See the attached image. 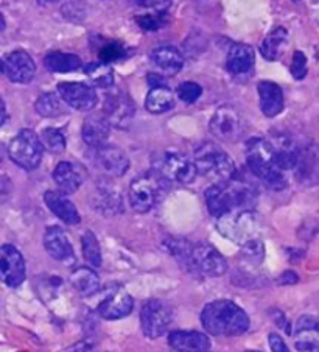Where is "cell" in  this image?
<instances>
[{
  "instance_id": "45",
  "label": "cell",
  "mask_w": 319,
  "mask_h": 352,
  "mask_svg": "<svg viewBox=\"0 0 319 352\" xmlns=\"http://www.w3.org/2000/svg\"><path fill=\"white\" fill-rule=\"evenodd\" d=\"M268 343H270V348L273 352H289L287 343L283 342L279 333H270Z\"/></svg>"
},
{
  "instance_id": "41",
  "label": "cell",
  "mask_w": 319,
  "mask_h": 352,
  "mask_svg": "<svg viewBox=\"0 0 319 352\" xmlns=\"http://www.w3.org/2000/svg\"><path fill=\"white\" fill-rule=\"evenodd\" d=\"M61 11L67 21H72L76 23L82 22L86 17V8L81 2H69L64 5Z\"/></svg>"
},
{
  "instance_id": "52",
  "label": "cell",
  "mask_w": 319,
  "mask_h": 352,
  "mask_svg": "<svg viewBox=\"0 0 319 352\" xmlns=\"http://www.w3.org/2000/svg\"><path fill=\"white\" fill-rule=\"evenodd\" d=\"M3 74V66H2V60H0V75Z\"/></svg>"
},
{
  "instance_id": "19",
  "label": "cell",
  "mask_w": 319,
  "mask_h": 352,
  "mask_svg": "<svg viewBox=\"0 0 319 352\" xmlns=\"http://www.w3.org/2000/svg\"><path fill=\"white\" fill-rule=\"evenodd\" d=\"M44 248L53 259L63 263H74L75 253L67 234L60 226H50L44 232Z\"/></svg>"
},
{
  "instance_id": "47",
  "label": "cell",
  "mask_w": 319,
  "mask_h": 352,
  "mask_svg": "<svg viewBox=\"0 0 319 352\" xmlns=\"http://www.w3.org/2000/svg\"><path fill=\"white\" fill-rule=\"evenodd\" d=\"M91 349V344H86V342H81L78 344H75L74 348H70L67 352H87Z\"/></svg>"
},
{
  "instance_id": "8",
  "label": "cell",
  "mask_w": 319,
  "mask_h": 352,
  "mask_svg": "<svg viewBox=\"0 0 319 352\" xmlns=\"http://www.w3.org/2000/svg\"><path fill=\"white\" fill-rule=\"evenodd\" d=\"M10 160L23 170L38 168L44 156V146L33 130H22L11 140L8 146Z\"/></svg>"
},
{
  "instance_id": "4",
  "label": "cell",
  "mask_w": 319,
  "mask_h": 352,
  "mask_svg": "<svg viewBox=\"0 0 319 352\" xmlns=\"http://www.w3.org/2000/svg\"><path fill=\"white\" fill-rule=\"evenodd\" d=\"M192 161L197 172L214 183H224L237 173L230 156L214 142H204L197 146Z\"/></svg>"
},
{
  "instance_id": "9",
  "label": "cell",
  "mask_w": 319,
  "mask_h": 352,
  "mask_svg": "<svg viewBox=\"0 0 319 352\" xmlns=\"http://www.w3.org/2000/svg\"><path fill=\"white\" fill-rule=\"evenodd\" d=\"M155 172L162 176L167 181H175L179 184H190L197 178V167L192 160L181 153L175 151H167V153L159 155L155 162Z\"/></svg>"
},
{
  "instance_id": "27",
  "label": "cell",
  "mask_w": 319,
  "mask_h": 352,
  "mask_svg": "<svg viewBox=\"0 0 319 352\" xmlns=\"http://www.w3.org/2000/svg\"><path fill=\"white\" fill-rule=\"evenodd\" d=\"M254 61H256V54L254 49L248 44H235L229 49L226 67L229 74L232 75H245L251 72L254 67Z\"/></svg>"
},
{
  "instance_id": "48",
  "label": "cell",
  "mask_w": 319,
  "mask_h": 352,
  "mask_svg": "<svg viewBox=\"0 0 319 352\" xmlns=\"http://www.w3.org/2000/svg\"><path fill=\"white\" fill-rule=\"evenodd\" d=\"M148 83L151 85V87H155V86H164L165 83H164V80L159 77V75H148Z\"/></svg>"
},
{
  "instance_id": "12",
  "label": "cell",
  "mask_w": 319,
  "mask_h": 352,
  "mask_svg": "<svg viewBox=\"0 0 319 352\" xmlns=\"http://www.w3.org/2000/svg\"><path fill=\"white\" fill-rule=\"evenodd\" d=\"M135 114V107L126 92L116 91L106 96L103 103V117L111 126L126 128Z\"/></svg>"
},
{
  "instance_id": "44",
  "label": "cell",
  "mask_w": 319,
  "mask_h": 352,
  "mask_svg": "<svg viewBox=\"0 0 319 352\" xmlns=\"http://www.w3.org/2000/svg\"><path fill=\"white\" fill-rule=\"evenodd\" d=\"M318 320L313 315H302L296 321V326H294V332L299 331H307V329H318Z\"/></svg>"
},
{
  "instance_id": "5",
  "label": "cell",
  "mask_w": 319,
  "mask_h": 352,
  "mask_svg": "<svg viewBox=\"0 0 319 352\" xmlns=\"http://www.w3.org/2000/svg\"><path fill=\"white\" fill-rule=\"evenodd\" d=\"M218 231L224 237L243 246L254 239H258V217L252 210H232L218 219Z\"/></svg>"
},
{
  "instance_id": "16",
  "label": "cell",
  "mask_w": 319,
  "mask_h": 352,
  "mask_svg": "<svg viewBox=\"0 0 319 352\" xmlns=\"http://www.w3.org/2000/svg\"><path fill=\"white\" fill-rule=\"evenodd\" d=\"M3 74L10 81L17 85H27L36 74V64L25 50H14L2 60Z\"/></svg>"
},
{
  "instance_id": "21",
  "label": "cell",
  "mask_w": 319,
  "mask_h": 352,
  "mask_svg": "<svg viewBox=\"0 0 319 352\" xmlns=\"http://www.w3.org/2000/svg\"><path fill=\"white\" fill-rule=\"evenodd\" d=\"M151 64L155 66L159 72L170 75H178L182 67H184V56L181 52L173 45H161L156 47L150 55Z\"/></svg>"
},
{
  "instance_id": "6",
  "label": "cell",
  "mask_w": 319,
  "mask_h": 352,
  "mask_svg": "<svg viewBox=\"0 0 319 352\" xmlns=\"http://www.w3.org/2000/svg\"><path fill=\"white\" fill-rule=\"evenodd\" d=\"M165 181L157 172L135 178L129 186V204L139 214H145L156 206L165 190Z\"/></svg>"
},
{
  "instance_id": "36",
  "label": "cell",
  "mask_w": 319,
  "mask_h": 352,
  "mask_svg": "<svg viewBox=\"0 0 319 352\" xmlns=\"http://www.w3.org/2000/svg\"><path fill=\"white\" fill-rule=\"evenodd\" d=\"M41 144H43L44 150L50 151L53 155H61L66 150V138L64 134L56 130V128H45L39 136Z\"/></svg>"
},
{
  "instance_id": "24",
  "label": "cell",
  "mask_w": 319,
  "mask_h": 352,
  "mask_svg": "<svg viewBox=\"0 0 319 352\" xmlns=\"http://www.w3.org/2000/svg\"><path fill=\"white\" fill-rule=\"evenodd\" d=\"M270 144L271 148H273L276 166L280 170L294 168L299 156V148L294 144V140L285 136V134H280V136H276L273 140H270Z\"/></svg>"
},
{
  "instance_id": "31",
  "label": "cell",
  "mask_w": 319,
  "mask_h": 352,
  "mask_svg": "<svg viewBox=\"0 0 319 352\" xmlns=\"http://www.w3.org/2000/svg\"><path fill=\"white\" fill-rule=\"evenodd\" d=\"M44 66L52 74H69L78 70L82 64L80 56L63 52H52L44 58Z\"/></svg>"
},
{
  "instance_id": "25",
  "label": "cell",
  "mask_w": 319,
  "mask_h": 352,
  "mask_svg": "<svg viewBox=\"0 0 319 352\" xmlns=\"http://www.w3.org/2000/svg\"><path fill=\"white\" fill-rule=\"evenodd\" d=\"M260 109L267 117H276L283 111V92L279 85L273 81H260L258 83Z\"/></svg>"
},
{
  "instance_id": "7",
  "label": "cell",
  "mask_w": 319,
  "mask_h": 352,
  "mask_svg": "<svg viewBox=\"0 0 319 352\" xmlns=\"http://www.w3.org/2000/svg\"><path fill=\"white\" fill-rule=\"evenodd\" d=\"M182 263L206 278H220L228 272V262L218 250L208 243L190 245Z\"/></svg>"
},
{
  "instance_id": "28",
  "label": "cell",
  "mask_w": 319,
  "mask_h": 352,
  "mask_svg": "<svg viewBox=\"0 0 319 352\" xmlns=\"http://www.w3.org/2000/svg\"><path fill=\"white\" fill-rule=\"evenodd\" d=\"M294 168L298 170V178L304 184H315L318 175V151L315 145L305 146L304 150H299L298 162Z\"/></svg>"
},
{
  "instance_id": "26",
  "label": "cell",
  "mask_w": 319,
  "mask_h": 352,
  "mask_svg": "<svg viewBox=\"0 0 319 352\" xmlns=\"http://www.w3.org/2000/svg\"><path fill=\"white\" fill-rule=\"evenodd\" d=\"M109 134H111V125L103 116L87 117L85 123H82L81 138L85 140V144L92 146V148L104 145L106 140L109 139Z\"/></svg>"
},
{
  "instance_id": "17",
  "label": "cell",
  "mask_w": 319,
  "mask_h": 352,
  "mask_svg": "<svg viewBox=\"0 0 319 352\" xmlns=\"http://www.w3.org/2000/svg\"><path fill=\"white\" fill-rule=\"evenodd\" d=\"M92 206L106 217L119 215L123 212L122 193L108 178L98 181L92 195Z\"/></svg>"
},
{
  "instance_id": "43",
  "label": "cell",
  "mask_w": 319,
  "mask_h": 352,
  "mask_svg": "<svg viewBox=\"0 0 319 352\" xmlns=\"http://www.w3.org/2000/svg\"><path fill=\"white\" fill-rule=\"evenodd\" d=\"M134 3L142 8L153 10L155 13H165L171 7V0H134Z\"/></svg>"
},
{
  "instance_id": "51",
  "label": "cell",
  "mask_w": 319,
  "mask_h": 352,
  "mask_svg": "<svg viewBox=\"0 0 319 352\" xmlns=\"http://www.w3.org/2000/svg\"><path fill=\"white\" fill-rule=\"evenodd\" d=\"M3 28H5V19H3L2 13H0V30H3Z\"/></svg>"
},
{
  "instance_id": "38",
  "label": "cell",
  "mask_w": 319,
  "mask_h": 352,
  "mask_svg": "<svg viewBox=\"0 0 319 352\" xmlns=\"http://www.w3.org/2000/svg\"><path fill=\"white\" fill-rule=\"evenodd\" d=\"M296 337V349L298 352H319V338L318 329H307L294 332Z\"/></svg>"
},
{
  "instance_id": "34",
  "label": "cell",
  "mask_w": 319,
  "mask_h": 352,
  "mask_svg": "<svg viewBox=\"0 0 319 352\" xmlns=\"http://www.w3.org/2000/svg\"><path fill=\"white\" fill-rule=\"evenodd\" d=\"M85 72L89 80L92 81L96 87H103L108 89L114 85V74H112V67L109 64L104 63H89L85 66Z\"/></svg>"
},
{
  "instance_id": "14",
  "label": "cell",
  "mask_w": 319,
  "mask_h": 352,
  "mask_svg": "<svg viewBox=\"0 0 319 352\" xmlns=\"http://www.w3.org/2000/svg\"><path fill=\"white\" fill-rule=\"evenodd\" d=\"M58 96L67 107L76 111H91L97 107L98 96L96 87L85 83H60L56 86Z\"/></svg>"
},
{
  "instance_id": "15",
  "label": "cell",
  "mask_w": 319,
  "mask_h": 352,
  "mask_svg": "<svg viewBox=\"0 0 319 352\" xmlns=\"http://www.w3.org/2000/svg\"><path fill=\"white\" fill-rule=\"evenodd\" d=\"M94 162L108 176V178H120L129 168V160L125 151L116 145H100L96 148Z\"/></svg>"
},
{
  "instance_id": "18",
  "label": "cell",
  "mask_w": 319,
  "mask_h": 352,
  "mask_svg": "<svg viewBox=\"0 0 319 352\" xmlns=\"http://www.w3.org/2000/svg\"><path fill=\"white\" fill-rule=\"evenodd\" d=\"M86 170L80 164L63 161L53 170V181L64 195H72L86 179Z\"/></svg>"
},
{
  "instance_id": "20",
  "label": "cell",
  "mask_w": 319,
  "mask_h": 352,
  "mask_svg": "<svg viewBox=\"0 0 319 352\" xmlns=\"http://www.w3.org/2000/svg\"><path fill=\"white\" fill-rule=\"evenodd\" d=\"M168 344L179 352H209L212 348L210 338L197 331H171Z\"/></svg>"
},
{
  "instance_id": "37",
  "label": "cell",
  "mask_w": 319,
  "mask_h": 352,
  "mask_svg": "<svg viewBox=\"0 0 319 352\" xmlns=\"http://www.w3.org/2000/svg\"><path fill=\"white\" fill-rule=\"evenodd\" d=\"M126 55H128L126 47L120 43H117V41H108V43H104L102 45V49L98 52L100 63H104V64L120 61Z\"/></svg>"
},
{
  "instance_id": "33",
  "label": "cell",
  "mask_w": 319,
  "mask_h": 352,
  "mask_svg": "<svg viewBox=\"0 0 319 352\" xmlns=\"http://www.w3.org/2000/svg\"><path fill=\"white\" fill-rule=\"evenodd\" d=\"M288 41V33L283 27H277L276 30L271 32L265 41L262 43V47H260V52L262 55L267 58L268 61H276L277 58L280 56V54L285 49Z\"/></svg>"
},
{
  "instance_id": "46",
  "label": "cell",
  "mask_w": 319,
  "mask_h": 352,
  "mask_svg": "<svg viewBox=\"0 0 319 352\" xmlns=\"http://www.w3.org/2000/svg\"><path fill=\"white\" fill-rule=\"evenodd\" d=\"M299 279V276L294 273V272H285L279 276V279H277V283L282 284V285H288V284H296Z\"/></svg>"
},
{
  "instance_id": "10",
  "label": "cell",
  "mask_w": 319,
  "mask_h": 352,
  "mask_svg": "<svg viewBox=\"0 0 319 352\" xmlns=\"http://www.w3.org/2000/svg\"><path fill=\"white\" fill-rule=\"evenodd\" d=\"M171 322H173V309L161 299H150L140 310L142 332L151 340L167 333Z\"/></svg>"
},
{
  "instance_id": "13",
  "label": "cell",
  "mask_w": 319,
  "mask_h": 352,
  "mask_svg": "<svg viewBox=\"0 0 319 352\" xmlns=\"http://www.w3.org/2000/svg\"><path fill=\"white\" fill-rule=\"evenodd\" d=\"M0 280L13 289L25 280V261L13 245L0 246Z\"/></svg>"
},
{
  "instance_id": "29",
  "label": "cell",
  "mask_w": 319,
  "mask_h": 352,
  "mask_svg": "<svg viewBox=\"0 0 319 352\" xmlns=\"http://www.w3.org/2000/svg\"><path fill=\"white\" fill-rule=\"evenodd\" d=\"M175 94L167 86L151 87L145 98V108L151 114H164L175 108Z\"/></svg>"
},
{
  "instance_id": "49",
  "label": "cell",
  "mask_w": 319,
  "mask_h": 352,
  "mask_svg": "<svg viewBox=\"0 0 319 352\" xmlns=\"http://www.w3.org/2000/svg\"><path fill=\"white\" fill-rule=\"evenodd\" d=\"M8 119V114H7V108H5V103L0 100V126L3 125L5 122Z\"/></svg>"
},
{
  "instance_id": "50",
  "label": "cell",
  "mask_w": 319,
  "mask_h": 352,
  "mask_svg": "<svg viewBox=\"0 0 319 352\" xmlns=\"http://www.w3.org/2000/svg\"><path fill=\"white\" fill-rule=\"evenodd\" d=\"M58 2H61V0H38V3L43 5V7H47V5L58 3Z\"/></svg>"
},
{
  "instance_id": "3",
  "label": "cell",
  "mask_w": 319,
  "mask_h": 352,
  "mask_svg": "<svg viewBox=\"0 0 319 352\" xmlns=\"http://www.w3.org/2000/svg\"><path fill=\"white\" fill-rule=\"evenodd\" d=\"M246 164L250 172L273 190H283L287 187V178L283 170L274 164L273 148L270 140L252 138L246 142Z\"/></svg>"
},
{
  "instance_id": "42",
  "label": "cell",
  "mask_w": 319,
  "mask_h": 352,
  "mask_svg": "<svg viewBox=\"0 0 319 352\" xmlns=\"http://www.w3.org/2000/svg\"><path fill=\"white\" fill-rule=\"evenodd\" d=\"M292 75L296 80H302L307 75V58L302 52H299V50L294 52V55H293Z\"/></svg>"
},
{
  "instance_id": "23",
  "label": "cell",
  "mask_w": 319,
  "mask_h": 352,
  "mask_svg": "<svg viewBox=\"0 0 319 352\" xmlns=\"http://www.w3.org/2000/svg\"><path fill=\"white\" fill-rule=\"evenodd\" d=\"M44 203L47 208L52 210L53 215H56L61 221L67 223V225H78L81 217L76 210L75 204L64 195L61 192L49 190L44 193Z\"/></svg>"
},
{
  "instance_id": "39",
  "label": "cell",
  "mask_w": 319,
  "mask_h": 352,
  "mask_svg": "<svg viewBox=\"0 0 319 352\" xmlns=\"http://www.w3.org/2000/svg\"><path fill=\"white\" fill-rule=\"evenodd\" d=\"M201 94H203V87L198 83H195V81H184L178 87V97L187 104L198 102Z\"/></svg>"
},
{
  "instance_id": "35",
  "label": "cell",
  "mask_w": 319,
  "mask_h": 352,
  "mask_svg": "<svg viewBox=\"0 0 319 352\" xmlns=\"http://www.w3.org/2000/svg\"><path fill=\"white\" fill-rule=\"evenodd\" d=\"M81 250L85 261L89 263L91 267L98 268L102 265V250H100V243L96 237V234L87 230L81 236Z\"/></svg>"
},
{
  "instance_id": "40",
  "label": "cell",
  "mask_w": 319,
  "mask_h": 352,
  "mask_svg": "<svg viewBox=\"0 0 319 352\" xmlns=\"http://www.w3.org/2000/svg\"><path fill=\"white\" fill-rule=\"evenodd\" d=\"M164 14L165 13H155V11H151V13L138 16V17H135V21H138L139 27L144 28V30H146V32H156L162 25H165Z\"/></svg>"
},
{
  "instance_id": "53",
  "label": "cell",
  "mask_w": 319,
  "mask_h": 352,
  "mask_svg": "<svg viewBox=\"0 0 319 352\" xmlns=\"http://www.w3.org/2000/svg\"><path fill=\"white\" fill-rule=\"evenodd\" d=\"M246 352H260V351H246Z\"/></svg>"
},
{
  "instance_id": "2",
  "label": "cell",
  "mask_w": 319,
  "mask_h": 352,
  "mask_svg": "<svg viewBox=\"0 0 319 352\" xmlns=\"http://www.w3.org/2000/svg\"><path fill=\"white\" fill-rule=\"evenodd\" d=\"M203 327L215 337H239L250 329V316L229 299L209 302L201 314Z\"/></svg>"
},
{
  "instance_id": "22",
  "label": "cell",
  "mask_w": 319,
  "mask_h": 352,
  "mask_svg": "<svg viewBox=\"0 0 319 352\" xmlns=\"http://www.w3.org/2000/svg\"><path fill=\"white\" fill-rule=\"evenodd\" d=\"M133 309V298L129 296L125 290H116L100 302L98 314L104 320H120L131 314Z\"/></svg>"
},
{
  "instance_id": "30",
  "label": "cell",
  "mask_w": 319,
  "mask_h": 352,
  "mask_svg": "<svg viewBox=\"0 0 319 352\" xmlns=\"http://www.w3.org/2000/svg\"><path fill=\"white\" fill-rule=\"evenodd\" d=\"M70 284H72L74 289L85 298L94 296L97 292H100V287H102L98 274L94 272L92 268L87 267L76 268L75 272L70 274Z\"/></svg>"
},
{
  "instance_id": "1",
  "label": "cell",
  "mask_w": 319,
  "mask_h": 352,
  "mask_svg": "<svg viewBox=\"0 0 319 352\" xmlns=\"http://www.w3.org/2000/svg\"><path fill=\"white\" fill-rule=\"evenodd\" d=\"M206 204L210 215L220 219L232 210H252L256 204L257 190L251 183L234 175L224 183H214L204 192Z\"/></svg>"
},
{
  "instance_id": "11",
  "label": "cell",
  "mask_w": 319,
  "mask_h": 352,
  "mask_svg": "<svg viewBox=\"0 0 319 352\" xmlns=\"http://www.w3.org/2000/svg\"><path fill=\"white\" fill-rule=\"evenodd\" d=\"M210 133L214 136L221 140V142H237L241 138V133H243V120H241V116L239 111L229 107V104H224V107L218 108L214 116H212L210 123H209Z\"/></svg>"
},
{
  "instance_id": "32",
  "label": "cell",
  "mask_w": 319,
  "mask_h": 352,
  "mask_svg": "<svg viewBox=\"0 0 319 352\" xmlns=\"http://www.w3.org/2000/svg\"><path fill=\"white\" fill-rule=\"evenodd\" d=\"M34 109L44 119H55V117H61L67 113L66 103L63 102L58 94L53 92L41 94L36 103H34Z\"/></svg>"
}]
</instances>
